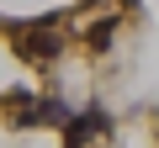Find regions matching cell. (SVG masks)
<instances>
[{"mask_svg": "<svg viewBox=\"0 0 159 148\" xmlns=\"http://www.w3.org/2000/svg\"><path fill=\"white\" fill-rule=\"evenodd\" d=\"M111 37H117V16H106V21L90 27V48H111Z\"/></svg>", "mask_w": 159, "mask_h": 148, "instance_id": "cell-2", "label": "cell"}, {"mask_svg": "<svg viewBox=\"0 0 159 148\" xmlns=\"http://www.w3.org/2000/svg\"><path fill=\"white\" fill-rule=\"evenodd\" d=\"M106 127H111L106 106H85L80 116H69V127H64V148H80L85 137H96V132H106Z\"/></svg>", "mask_w": 159, "mask_h": 148, "instance_id": "cell-1", "label": "cell"}]
</instances>
